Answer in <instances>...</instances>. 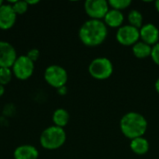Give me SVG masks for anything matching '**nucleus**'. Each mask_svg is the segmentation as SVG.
Wrapping results in <instances>:
<instances>
[{
    "mask_svg": "<svg viewBox=\"0 0 159 159\" xmlns=\"http://www.w3.org/2000/svg\"><path fill=\"white\" fill-rule=\"evenodd\" d=\"M14 10V12L18 15H22L24 14L28 8H29V5L27 4L26 1H14V2H10L9 3Z\"/></svg>",
    "mask_w": 159,
    "mask_h": 159,
    "instance_id": "obj_18",
    "label": "nucleus"
},
{
    "mask_svg": "<svg viewBox=\"0 0 159 159\" xmlns=\"http://www.w3.org/2000/svg\"><path fill=\"white\" fill-rule=\"evenodd\" d=\"M152 47L143 41H139L132 46V53L138 59H145L150 57Z\"/></svg>",
    "mask_w": 159,
    "mask_h": 159,
    "instance_id": "obj_16",
    "label": "nucleus"
},
{
    "mask_svg": "<svg viewBox=\"0 0 159 159\" xmlns=\"http://www.w3.org/2000/svg\"><path fill=\"white\" fill-rule=\"evenodd\" d=\"M129 147L134 154L143 156V155H145L149 151L150 144L147 139H145L144 137H139L130 141Z\"/></svg>",
    "mask_w": 159,
    "mask_h": 159,
    "instance_id": "obj_14",
    "label": "nucleus"
},
{
    "mask_svg": "<svg viewBox=\"0 0 159 159\" xmlns=\"http://www.w3.org/2000/svg\"><path fill=\"white\" fill-rule=\"evenodd\" d=\"M13 157L14 159H37L39 152L34 145L22 144L14 150Z\"/></svg>",
    "mask_w": 159,
    "mask_h": 159,
    "instance_id": "obj_12",
    "label": "nucleus"
},
{
    "mask_svg": "<svg viewBox=\"0 0 159 159\" xmlns=\"http://www.w3.org/2000/svg\"><path fill=\"white\" fill-rule=\"evenodd\" d=\"M103 22L105 23L107 27L120 28L124 22V15L122 11L111 8L104 16Z\"/></svg>",
    "mask_w": 159,
    "mask_h": 159,
    "instance_id": "obj_13",
    "label": "nucleus"
},
{
    "mask_svg": "<svg viewBox=\"0 0 159 159\" xmlns=\"http://www.w3.org/2000/svg\"><path fill=\"white\" fill-rule=\"evenodd\" d=\"M116 40L122 46L132 47L140 40V31L129 24L122 25L117 29Z\"/></svg>",
    "mask_w": 159,
    "mask_h": 159,
    "instance_id": "obj_8",
    "label": "nucleus"
},
{
    "mask_svg": "<svg viewBox=\"0 0 159 159\" xmlns=\"http://www.w3.org/2000/svg\"><path fill=\"white\" fill-rule=\"evenodd\" d=\"M66 89H65V87H62V88H61V89H58V92L60 93V94H65L66 93Z\"/></svg>",
    "mask_w": 159,
    "mask_h": 159,
    "instance_id": "obj_23",
    "label": "nucleus"
},
{
    "mask_svg": "<svg viewBox=\"0 0 159 159\" xmlns=\"http://www.w3.org/2000/svg\"><path fill=\"white\" fill-rule=\"evenodd\" d=\"M17 59L14 47L7 42L0 40V68H11Z\"/></svg>",
    "mask_w": 159,
    "mask_h": 159,
    "instance_id": "obj_9",
    "label": "nucleus"
},
{
    "mask_svg": "<svg viewBox=\"0 0 159 159\" xmlns=\"http://www.w3.org/2000/svg\"><path fill=\"white\" fill-rule=\"evenodd\" d=\"M84 8L91 20H102L109 11L110 7L105 0H87L84 4Z\"/></svg>",
    "mask_w": 159,
    "mask_h": 159,
    "instance_id": "obj_7",
    "label": "nucleus"
},
{
    "mask_svg": "<svg viewBox=\"0 0 159 159\" xmlns=\"http://www.w3.org/2000/svg\"><path fill=\"white\" fill-rule=\"evenodd\" d=\"M44 78L49 86L59 89L65 87L68 80V74L63 67L53 64L47 67L44 73Z\"/></svg>",
    "mask_w": 159,
    "mask_h": 159,
    "instance_id": "obj_5",
    "label": "nucleus"
},
{
    "mask_svg": "<svg viewBox=\"0 0 159 159\" xmlns=\"http://www.w3.org/2000/svg\"><path fill=\"white\" fill-rule=\"evenodd\" d=\"M13 75L20 80L30 78L34 71V62L26 55L17 57L13 66L11 67Z\"/></svg>",
    "mask_w": 159,
    "mask_h": 159,
    "instance_id": "obj_6",
    "label": "nucleus"
},
{
    "mask_svg": "<svg viewBox=\"0 0 159 159\" xmlns=\"http://www.w3.org/2000/svg\"><path fill=\"white\" fill-rule=\"evenodd\" d=\"M140 31V39L141 41L148 44L153 47L158 43L159 30L153 23H145L142 26Z\"/></svg>",
    "mask_w": 159,
    "mask_h": 159,
    "instance_id": "obj_10",
    "label": "nucleus"
},
{
    "mask_svg": "<svg viewBox=\"0 0 159 159\" xmlns=\"http://www.w3.org/2000/svg\"><path fill=\"white\" fill-rule=\"evenodd\" d=\"M39 141L44 149L56 150L61 148L65 143L66 132L62 128L50 126L42 131Z\"/></svg>",
    "mask_w": 159,
    "mask_h": 159,
    "instance_id": "obj_3",
    "label": "nucleus"
},
{
    "mask_svg": "<svg viewBox=\"0 0 159 159\" xmlns=\"http://www.w3.org/2000/svg\"><path fill=\"white\" fill-rule=\"evenodd\" d=\"M155 89L157 90V92L159 94V77L157 78V80L156 81V84H155Z\"/></svg>",
    "mask_w": 159,
    "mask_h": 159,
    "instance_id": "obj_24",
    "label": "nucleus"
},
{
    "mask_svg": "<svg viewBox=\"0 0 159 159\" xmlns=\"http://www.w3.org/2000/svg\"><path fill=\"white\" fill-rule=\"evenodd\" d=\"M2 5H4V2H3L2 0H0V7H1Z\"/></svg>",
    "mask_w": 159,
    "mask_h": 159,
    "instance_id": "obj_28",
    "label": "nucleus"
},
{
    "mask_svg": "<svg viewBox=\"0 0 159 159\" xmlns=\"http://www.w3.org/2000/svg\"><path fill=\"white\" fill-rule=\"evenodd\" d=\"M108 34L107 26L102 20H91L85 21L78 32L80 41L87 47H98L102 45Z\"/></svg>",
    "mask_w": 159,
    "mask_h": 159,
    "instance_id": "obj_1",
    "label": "nucleus"
},
{
    "mask_svg": "<svg viewBox=\"0 0 159 159\" xmlns=\"http://www.w3.org/2000/svg\"><path fill=\"white\" fill-rule=\"evenodd\" d=\"M13 76L11 68H0V85H7Z\"/></svg>",
    "mask_w": 159,
    "mask_h": 159,
    "instance_id": "obj_20",
    "label": "nucleus"
},
{
    "mask_svg": "<svg viewBox=\"0 0 159 159\" xmlns=\"http://www.w3.org/2000/svg\"><path fill=\"white\" fill-rule=\"evenodd\" d=\"M109 7L113 9H116L119 11H122L123 9L128 8L131 5L130 0H110L108 1Z\"/></svg>",
    "mask_w": 159,
    "mask_h": 159,
    "instance_id": "obj_19",
    "label": "nucleus"
},
{
    "mask_svg": "<svg viewBox=\"0 0 159 159\" xmlns=\"http://www.w3.org/2000/svg\"><path fill=\"white\" fill-rule=\"evenodd\" d=\"M27 2V4L30 6V5H35V4H37V3H39V1L38 0H34V1H26Z\"/></svg>",
    "mask_w": 159,
    "mask_h": 159,
    "instance_id": "obj_26",
    "label": "nucleus"
},
{
    "mask_svg": "<svg viewBox=\"0 0 159 159\" xmlns=\"http://www.w3.org/2000/svg\"><path fill=\"white\" fill-rule=\"evenodd\" d=\"M4 93H5V88L4 86L0 85V98L4 95Z\"/></svg>",
    "mask_w": 159,
    "mask_h": 159,
    "instance_id": "obj_25",
    "label": "nucleus"
},
{
    "mask_svg": "<svg viewBox=\"0 0 159 159\" xmlns=\"http://www.w3.org/2000/svg\"><path fill=\"white\" fill-rule=\"evenodd\" d=\"M119 127L125 137L133 140L135 138L143 137L147 130L148 123L142 114L129 112L121 117Z\"/></svg>",
    "mask_w": 159,
    "mask_h": 159,
    "instance_id": "obj_2",
    "label": "nucleus"
},
{
    "mask_svg": "<svg viewBox=\"0 0 159 159\" xmlns=\"http://www.w3.org/2000/svg\"><path fill=\"white\" fill-rule=\"evenodd\" d=\"M17 14L10 4H4L0 7V29L8 30L16 22Z\"/></svg>",
    "mask_w": 159,
    "mask_h": 159,
    "instance_id": "obj_11",
    "label": "nucleus"
},
{
    "mask_svg": "<svg viewBox=\"0 0 159 159\" xmlns=\"http://www.w3.org/2000/svg\"><path fill=\"white\" fill-rule=\"evenodd\" d=\"M155 7H156V9L159 12V0L155 2Z\"/></svg>",
    "mask_w": 159,
    "mask_h": 159,
    "instance_id": "obj_27",
    "label": "nucleus"
},
{
    "mask_svg": "<svg viewBox=\"0 0 159 159\" xmlns=\"http://www.w3.org/2000/svg\"><path fill=\"white\" fill-rule=\"evenodd\" d=\"M128 20H129V24L137 28V29H141L142 26L143 25V14L137 10V9H132L129 12L128 15Z\"/></svg>",
    "mask_w": 159,
    "mask_h": 159,
    "instance_id": "obj_17",
    "label": "nucleus"
},
{
    "mask_svg": "<svg viewBox=\"0 0 159 159\" xmlns=\"http://www.w3.org/2000/svg\"><path fill=\"white\" fill-rule=\"evenodd\" d=\"M89 73L97 80H105L114 73L113 62L106 57H98L89 63Z\"/></svg>",
    "mask_w": 159,
    "mask_h": 159,
    "instance_id": "obj_4",
    "label": "nucleus"
},
{
    "mask_svg": "<svg viewBox=\"0 0 159 159\" xmlns=\"http://www.w3.org/2000/svg\"><path fill=\"white\" fill-rule=\"evenodd\" d=\"M52 121L54 123V126L63 129L70 121V115L67 110L63 108H59L54 111L52 115Z\"/></svg>",
    "mask_w": 159,
    "mask_h": 159,
    "instance_id": "obj_15",
    "label": "nucleus"
},
{
    "mask_svg": "<svg viewBox=\"0 0 159 159\" xmlns=\"http://www.w3.org/2000/svg\"><path fill=\"white\" fill-rule=\"evenodd\" d=\"M153 60V61L159 66V42L152 47V52L150 56Z\"/></svg>",
    "mask_w": 159,
    "mask_h": 159,
    "instance_id": "obj_21",
    "label": "nucleus"
},
{
    "mask_svg": "<svg viewBox=\"0 0 159 159\" xmlns=\"http://www.w3.org/2000/svg\"><path fill=\"white\" fill-rule=\"evenodd\" d=\"M39 55H40V52H39V50L36 49V48H32V49H30V50L27 52V54H26V56H27L31 61H33L34 62L38 60Z\"/></svg>",
    "mask_w": 159,
    "mask_h": 159,
    "instance_id": "obj_22",
    "label": "nucleus"
}]
</instances>
